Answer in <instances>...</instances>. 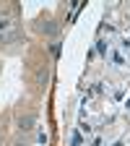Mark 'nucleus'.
<instances>
[{
  "instance_id": "1",
  "label": "nucleus",
  "mask_w": 130,
  "mask_h": 146,
  "mask_svg": "<svg viewBox=\"0 0 130 146\" xmlns=\"http://www.w3.org/2000/svg\"><path fill=\"white\" fill-rule=\"evenodd\" d=\"M18 131H21V133H29V131H34V128H36V117L31 115V112H26V115H21V117H18Z\"/></svg>"
},
{
  "instance_id": "2",
  "label": "nucleus",
  "mask_w": 130,
  "mask_h": 146,
  "mask_svg": "<svg viewBox=\"0 0 130 146\" xmlns=\"http://www.w3.org/2000/svg\"><path fill=\"white\" fill-rule=\"evenodd\" d=\"M47 81H49V68L42 65L39 70H36V76H34V89H36V91H42V89L47 86Z\"/></svg>"
},
{
  "instance_id": "3",
  "label": "nucleus",
  "mask_w": 130,
  "mask_h": 146,
  "mask_svg": "<svg viewBox=\"0 0 130 146\" xmlns=\"http://www.w3.org/2000/svg\"><path fill=\"white\" fill-rule=\"evenodd\" d=\"M13 26H16V24H13V16H0V36L8 34Z\"/></svg>"
},
{
  "instance_id": "4",
  "label": "nucleus",
  "mask_w": 130,
  "mask_h": 146,
  "mask_svg": "<svg viewBox=\"0 0 130 146\" xmlns=\"http://www.w3.org/2000/svg\"><path fill=\"white\" fill-rule=\"evenodd\" d=\"M39 31H42V34H57L60 26L55 24V21H42V24H39Z\"/></svg>"
},
{
  "instance_id": "5",
  "label": "nucleus",
  "mask_w": 130,
  "mask_h": 146,
  "mask_svg": "<svg viewBox=\"0 0 130 146\" xmlns=\"http://www.w3.org/2000/svg\"><path fill=\"white\" fill-rule=\"evenodd\" d=\"M60 52H63V42H57V39H55V42H49V55H52L55 60L60 58Z\"/></svg>"
},
{
  "instance_id": "6",
  "label": "nucleus",
  "mask_w": 130,
  "mask_h": 146,
  "mask_svg": "<svg viewBox=\"0 0 130 146\" xmlns=\"http://www.w3.org/2000/svg\"><path fill=\"white\" fill-rule=\"evenodd\" d=\"M70 146H83V136H81V131H76L70 136Z\"/></svg>"
},
{
  "instance_id": "7",
  "label": "nucleus",
  "mask_w": 130,
  "mask_h": 146,
  "mask_svg": "<svg viewBox=\"0 0 130 146\" xmlns=\"http://www.w3.org/2000/svg\"><path fill=\"white\" fill-rule=\"evenodd\" d=\"M96 52H99V55H107V42H104V39L96 42Z\"/></svg>"
},
{
  "instance_id": "8",
  "label": "nucleus",
  "mask_w": 130,
  "mask_h": 146,
  "mask_svg": "<svg viewBox=\"0 0 130 146\" xmlns=\"http://www.w3.org/2000/svg\"><path fill=\"white\" fill-rule=\"evenodd\" d=\"M102 89H104V84H94V86H91V91H88L86 97H91V94H102Z\"/></svg>"
},
{
  "instance_id": "9",
  "label": "nucleus",
  "mask_w": 130,
  "mask_h": 146,
  "mask_svg": "<svg viewBox=\"0 0 130 146\" xmlns=\"http://www.w3.org/2000/svg\"><path fill=\"white\" fill-rule=\"evenodd\" d=\"M112 60H115V65H125V58H122V55H117V52L112 55Z\"/></svg>"
},
{
  "instance_id": "10",
  "label": "nucleus",
  "mask_w": 130,
  "mask_h": 146,
  "mask_svg": "<svg viewBox=\"0 0 130 146\" xmlns=\"http://www.w3.org/2000/svg\"><path fill=\"white\" fill-rule=\"evenodd\" d=\"M91 146H102V138H94V141H91Z\"/></svg>"
},
{
  "instance_id": "11",
  "label": "nucleus",
  "mask_w": 130,
  "mask_h": 146,
  "mask_svg": "<svg viewBox=\"0 0 130 146\" xmlns=\"http://www.w3.org/2000/svg\"><path fill=\"white\" fill-rule=\"evenodd\" d=\"M115 146H125V143H122V141H115Z\"/></svg>"
},
{
  "instance_id": "12",
  "label": "nucleus",
  "mask_w": 130,
  "mask_h": 146,
  "mask_svg": "<svg viewBox=\"0 0 130 146\" xmlns=\"http://www.w3.org/2000/svg\"><path fill=\"white\" fill-rule=\"evenodd\" d=\"M16 146H26V143H21V141H18V143H16Z\"/></svg>"
},
{
  "instance_id": "13",
  "label": "nucleus",
  "mask_w": 130,
  "mask_h": 146,
  "mask_svg": "<svg viewBox=\"0 0 130 146\" xmlns=\"http://www.w3.org/2000/svg\"><path fill=\"white\" fill-rule=\"evenodd\" d=\"M0 146H3V141H0Z\"/></svg>"
}]
</instances>
